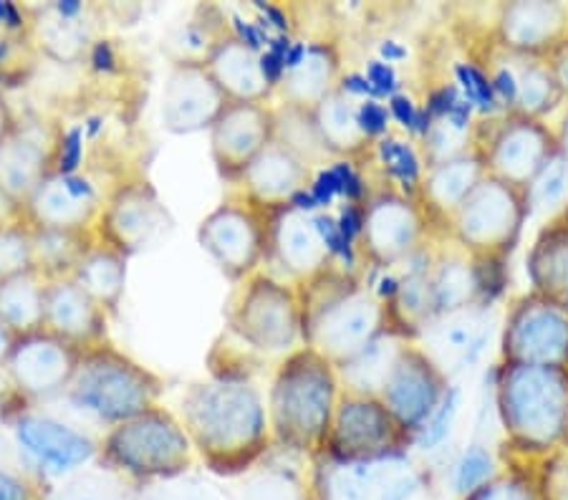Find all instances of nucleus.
Here are the masks:
<instances>
[{"instance_id": "nucleus-1", "label": "nucleus", "mask_w": 568, "mask_h": 500, "mask_svg": "<svg viewBox=\"0 0 568 500\" xmlns=\"http://www.w3.org/2000/svg\"><path fill=\"white\" fill-rule=\"evenodd\" d=\"M18 434L28 452H33L43 465H49L56 473L71 470L92 455L89 440L53 422H23Z\"/></svg>"}, {"instance_id": "nucleus-2", "label": "nucleus", "mask_w": 568, "mask_h": 500, "mask_svg": "<svg viewBox=\"0 0 568 500\" xmlns=\"http://www.w3.org/2000/svg\"><path fill=\"white\" fill-rule=\"evenodd\" d=\"M379 155L386 162V167L392 170V174H396L404 184H412L417 180V172H420V165H417V157L412 152L410 147L399 145V142H382L379 147Z\"/></svg>"}, {"instance_id": "nucleus-3", "label": "nucleus", "mask_w": 568, "mask_h": 500, "mask_svg": "<svg viewBox=\"0 0 568 500\" xmlns=\"http://www.w3.org/2000/svg\"><path fill=\"white\" fill-rule=\"evenodd\" d=\"M490 473V458L488 452H483L480 448L465 452V458L457 465V473H455V487L460 493H467L477 487Z\"/></svg>"}, {"instance_id": "nucleus-4", "label": "nucleus", "mask_w": 568, "mask_h": 500, "mask_svg": "<svg viewBox=\"0 0 568 500\" xmlns=\"http://www.w3.org/2000/svg\"><path fill=\"white\" fill-rule=\"evenodd\" d=\"M455 74H457V79L463 84L465 94H467V104H477L480 109H493L495 104V99H493V84H488V79L473 67H460L455 68Z\"/></svg>"}, {"instance_id": "nucleus-5", "label": "nucleus", "mask_w": 568, "mask_h": 500, "mask_svg": "<svg viewBox=\"0 0 568 500\" xmlns=\"http://www.w3.org/2000/svg\"><path fill=\"white\" fill-rule=\"evenodd\" d=\"M455 412H457V392H449L448 399L442 402V407H439V412L435 415L432 424L427 427V433H424L422 440H420L422 448H435L437 442L445 440V434H448L449 422L455 417Z\"/></svg>"}, {"instance_id": "nucleus-6", "label": "nucleus", "mask_w": 568, "mask_h": 500, "mask_svg": "<svg viewBox=\"0 0 568 500\" xmlns=\"http://www.w3.org/2000/svg\"><path fill=\"white\" fill-rule=\"evenodd\" d=\"M367 79H369V84L377 89L379 96H386V94H392V96H395V92L399 89V84H396V76H395V68L386 67V64H382V61H371L369 68H367Z\"/></svg>"}, {"instance_id": "nucleus-7", "label": "nucleus", "mask_w": 568, "mask_h": 500, "mask_svg": "<svg viewBox=\"0 0 568 500\" xmlns=\"http://www.w3.org/2000/svg\"><path fill=\"white\" fill-rule=\"evenodd\" d=\"M344 195V187H342V174H339V170L333 167V170L329 172H321L318 174V180L316 184H314V200H316V205H329L331 198L333 195Z\"/></svg>"}, {"instance_id": "nucleus-8", "label": "nucleus", "mask_w": 568, "mask_h": 500, "mask_svg": "<svg viewBox=\"0 0 568 500\" xmlns=\"http://www.w3.org/2000/svg\"><path fill=\"white\" fill-rule=\"evenodd\" d=\"M314 225H316V230L321 233V237L326 240L329 250H333V253H342L346 261H351V246H349L344 237H342L339 225L333 223V220H329V218H316Z\"/></svg>"}, {"instance_id": "nucleus-9", "label": "nucleus", "mask_w": 568, "mask_h": 500, "mask_svg": "<svg viewBox=\"0 0 568 500\" xmlns=\"http://www.w3.org/2000/svg\"><path fill=\"white\" fill-rule=\"evenodd\" d=\"M359 127L367 134H379L386 129V112L377 102H367L359 109Z\"/></svg>"}, {"instance_id": "nucleus-10", "label": "nucleus", "mask_w": 568, "mask_h": 500, "mask_svg": "<svg viewBox=\"0 0 568 500\" xmlns=\"http://www.w3.org/2000/svg\"><path fill=\"white\" fill-rule=\"evenodd\" d=\"M81 159V132L71 129L64 142V155H61V172H74Z\"/></svg>"}, {"instance_id": "nucleus-11", "label": "nucleus", "mask_w": 568, "mask_h": 500, "mask_svg": "<svg viewBox=\"0 0 568 500\" xmlns=\"http://www.w3.org/2000/svg\"><path fill=\"white\" fill-rule=\"evenodd\" d=\"M392 114L399 119V124H404L407 129H414V121H417V114H420V112L414 109V104H412L407 96L395 94V96H392Z\"/></svg>"}, {"instance_id": "nucleus-12", "label": "nucleus", "mask_w": 568, "mask_h": 500, "mask_svg": "<svg viewBox=\"0 0 568 500\" xmlns=\"http://www.w3.org/2000/svg\"><path fill=\"white\" fill-rule=\"evenodd\" d=\"M460 99H457V92L449 86V89H442V92L432 94V99H430V112L432 114H449L452 112V106L457 104Z\"/></svg>"}, {"instance_id": "nucleus-13", "label": "nucleus", "mask_w": 568, "mask_h": 500, "mask_svg": "<svg viewBox=\"0 0 568 500\" xmlns=\"http://www.w3.org/2000/svg\"><path fill=\"white\" fill-rule=\"evenodd\" d=\"M283 67H286V56H280V53L268 51L263 58H261V71H263V76L268 81H278Z\"/></svg>"}, {"instance_id": "nucleus-14", "label": "nucleus", "mask_w": 568, "mask_h": 500, "mask_svg": "<svg viewBox=\"0 0 568 500\" xmlns=\"http://www.w3.org/2000/svg\"><path fill=\"white\" fill-rule=\"evenodd\" d=\"M493 89L498 94H502V99H508V102H513L518 96V84L516 79H513V74L510 71H498V76H495V81H493Z\"/></svg>"}, {"instance_id": "nucleus-15", "label": "nucleus", "mask_w": 568, "mask_h": 500, "mask_svg": "<svg viewBox=\"0 0 568 500\" xmlns=\"http://www.w3.org/2000/svg\"><path fill=\"white\" fill-rule=\"evenodd\" d=\"M339 230H342V237H344L346 243L351 246L354 236H357L359 230H361V220H359L357 210L346 208V210L342 212V223H339Z\"/></svg>"}, {"instance_id": "nucleus-16", "label": "nucleus", "mask_w": 568, "mask_h": 500, "mask_svg": "<svg viewBox=\"0 0 568 500\" xmlns=\"http://www.w3.org/2000/svg\"><path fill=\"white\" fill-rule=\"evenodd\" d=\"M336 170L342 174V187H344L346 198H359L361 195V180L351 172L349 165H336Z\"/></svg>"}, {"instance_id": "nucleus-17", "label": "nucleus", "mask_w": 568, "mask_h": 500, "mask_svg": "<svg viewBox=\"0 0 568 500\" xmlns=\"http://www.w3.org/2000/svg\"><path fill=\"white\" fill-rule=\"evenodd\" d=\"M344 89L351 94H367V96H379L377 89L371 86L369 79L367 76H357V74H351V76H346L344 79Z\"/></svg>"}, {"instance_id": "nucleus-18", "label": "nucleus", "mask_w": 568, "mask_h": 500, "mask_svg": "<svg viewBox=\"0 0 568 500\" xmlns=\"http://www.w3.org/2000/svg\"><path fill=\"white\" fill-rule=\"evenodd\" d=\"M235 26H238L240 36L245 39V43H248L251 49H258V46L263 43V33H261L255 26H251V23H243L240 18H235Z\"/></svg>"}, {"instance_id": "nucleus-19", "label": "nucleus", "mask_w": 568, "mask_h": 500, "mask_svg": "<svg viewBox=\"0 0 568 500\" xmlns=\"http://www.w3.org/2000/svg\"><path fill=\"white\" fill-rule=\"evenodd\" d=\"M0 500H23L21 486L15 480H11V478H5V475H0Z\"/></svg>"}, {"instance_id": "nucleus-20", "label": "nucleus", "mask_w": 568, "mask_h": 500, "mask_svg": "<svg viewBox=\"0 0 568 500\" xmlns=\"http://www.w3.org/2000/svg\"><path fill=\"white\" fill-rule=\"evenodd\" d=\"M470 109H473V104H467V102H457V104L452 106V112L448 114L449 121H452L457 129H463L465 124H467V119H470Z\"/></svg>"}, {"instance_id": "nucleus-21", "label": "nucleus", "mask_w": 568, "mask_h": 500, "mask_svg": "<svg viewBox=\"0 0 568 500\" xmlns=\"http://www.w3.org/2000/svg\"><path fill=\"white\" fill-rule=\"evenodd\" d=\"M93 67L96 68H111L114 67V56H111V49L109 43H99L93 49Z\"/></svg>"}, {"instance_id": "nucleus-22", "label": "nucleus", "mask_w": 568, "mask_h": 500, "mask_svg": "<svg viewBox=\"0 0 568 500\" xmlns=\"http://www.w3.org/2000/svg\"><path fill=\"white\" fill-rule=\"evenodd\" d=\"M382 56L386 61H395V58H404L407 51L402 46H396L395 40H386V43H382Z\"/></svg>"}, {"instance_id": "nucleus-23", "label": "nucleus", "mask_w": 568, "mask_h": 500, "mask_svg": "<svg viewBox=\"0 0 568 500\" xmlns=\"http://www.w3.org/2000/svg\"><path fill=\"white\" fill-rule=\"evenodd\" d=\"M64 184H67L68 192H71V195H76V198H81V195H92V187L84 183V180H74V177H68Z\"/></svg>"}, {"instance_id": "nucleus-24", "label": "nucleus", "mask_w": 568, "mask_h": 500, "mask_svg": "<svg viewBox=\"0 0 568 500\" xmlns=\"http://www.w3.org/2000/svg\"><path fill=\"white\" fill-rule=\"evenodd\" d=\"M255 5H258V8H261V11H263V13L268 15V18H271V21H273V26L286 28V15L280 13V11H276V8H271V5H265V3H255Z\"/></svg>"}, {"instance_id": "nucleus-25", "label": "nucleus", "mask_w": 568, "mask_h": 500, "mask_svg": "<svg viewBox=\"0 0 568 500\" xmlns=\"http://www.w3.org/2000/svg\"><path fill=\"white\" fill-rule=\"evenodd\" d=\"M306 56V46H291V51H288V56H286V67H291L296 68L298 64H301V58Z\"/></svg>"}, {"instance_id": "nucleus-26", "label": "nucleus", "mask_w": 568, "mask_h": 500, "mask_svg": "<svg viewBox=\"0 0 568 500\" xmlns=\"http://www.w3.org/2000/svg\"><path fill=\"white\" fill-rule=\"evenodd\" d=\"M293 202H296L298 208H304V210L316 208V200H314V195H306V192H296V195H293Z\"/></svg>"}, {"instance_id": "nucleus-27", "label": "nucleus", "mask_w": 568, "mask_h": 500, "mask_svg": "<svg viewBox=\"0 0 568 500\" xmlns=\"http://www.w3.org/2000/svg\"><path fill=\"white\" fill-rule=\"evenodd\" d=\"M81 11V3L76 0H67V3H58V13L61 15H76Z\"/></svg>"}, {"instance_id": "nucleus-28", "label": "nucleus", "mask_w": 568, "mask_h": 500, "mask_svg": "<svg viewBox=\"0 0 568 500\" xmlns=\"http://www.w3.org/2000/svg\"><path fill=\"white\" fill-rule=\"evenodd\" d=\"M3 18L8 21V26H18V23H21V18H18V13H15V8L11 3H3Z\"/></svg>"}, {"instance_id": "nucleus-29", "label": "nucleus", "mask_w": 568, "mask_h": 500, "mask_svg": "<svg viewBox=\"0 0 568 500\" xmlns=\"http://www.w3.org/2000/svg\"><path fill=\"white\" fill-rule=\"evenodd\" d=\"M382 293H395V281H384Z\"/></svg>"}, {"instance_id": "nucleus-30", "label": "nucleus", "mask_w": 568, "mask_h": 500, "mask_svg": "<svg viewBox=\"0 0 568 500\" xmlns=\"http://www.w3.org/2000/svg\"><path fill=\"white\" fill-rule=\"evenodd\" d=\"M96 129H99V119H92L89 121V134H96Z\"/></svg>"}, {"instance_id": "nucleus-31", "label": "nucleus", "mask_w": 568, "mask_h": 500, "mask_svg": "<svg viewBox=\"0 0 568 500\" xmlns=\"http://www.w3.org/2000/svg\"><path fill=\"white\" fill-rule=\"evenodd\" d=\"M0 21H3V3H0Z\"/></svg>"}]
</instances>
